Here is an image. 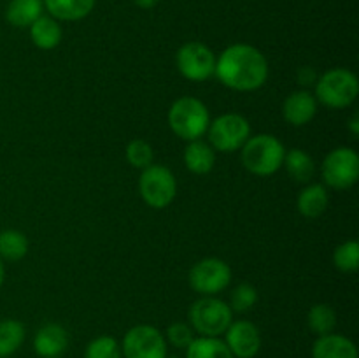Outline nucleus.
I'll list each match as a JSON object with an SVG mask.
<instances>
[{"instance_id": "1", "label": "nucleus", "mask_w": 359, "mask_h": 358, "mask_svg": "<svg viewBox=\"0 0 359 358\" xmlns=\"http://www.w3.org/2000/svg\"><path fill=\"white\" fill-rule=\"evenodd\" d=\"M214 76L221 84L235 91H255L269 79V62L251 44H231L216 58Z\"/></svg>"}, {"instance_id": "2", "label": "nucleus", "mask_w": 359, "mask_h": 358, "mask_svg": "<svg viewBox=\"0 0 359 358\" xmlns=\"http://www.w3.org/2000/svg\"><path fill=\"white\" fill-rule=\"evenodd\" d=\"M284 157H286V147L272 133H258L249 137L241 150L242 165L251 174L262 178L276 174L279 168H283Z\"/></svg>"}, {"instance_id": "3", "label": "nucleus", "mask_w": 359, "mask_h": 358, "mask_svg": "<svg viewBox=\"0 0 359 358\" xmlns=\"http://www.w3.org/2000/svg\"><path fill=\"white\" fill-rule=\"evenodd\" d=\"M209 123V109L200 98L181 97L168 109V125L172 132L188 142L205 135Z\"/></svg>"}, {"instance_id": "4", "label": "nucleus", "mask_w": 359, "mask_h": 358, "mask_svg": "<svg viewBox=\"0 0 359 358\" xmlns=\"http://www.w3.org/2000/svg\"><path fill=\"white\" fill-rule=\"evenodd\" d=\"M359 81L356 74L347 69L326 70L316 83V100L328 109H346L356 102Z\"/></svg>"}, {"instance_id": "5", "label": "nucleus", "mask_w": 359, "mask_h": 358, "mask_svg": "<svg viewBox=\"0 0 359 358\" xmlns=\"http://www.w3.org/2000/svg\"><path fill=\"white\" fill-rule=\"evenodd\" d=\"M188 319L198 337H221L233 321V311L221 298L202 297L191 304Z\"/></svg>"}, {"instance_id": "6", "label": "nucleus", "mask_w": 359, "mask_h": 358, "mask_svg": "<svg viewBox=\"0 0 359 358\" xmlns=\"http://www.w3.org/2000/svg\"><path fill=\"white\" fill-rule=\"evenodd\" d=\"M205 133L209 135V144L214 147V151L233 153V151H241L242 146L248 142L251 137V125L248 118L242 114L226 112L212 119Z\"/></svg>"}, {"instance_id": "7", "label": "nucleus", "mask_w": 359, "mask_h": 358, "mask_svg": "<svg viewBox=\"0 0 359 358\" xmlns=\"http://www.w3.org/2000/svg\"><path fill=\"white\" fill-rule=\"evenodd\" d=\"M139 192L144 202L153 209H165L177 195V181L174 172L165 165L151 164L139 178Z\"/></svg>"}, {"instance_id": "8", "label": "nucleus", "mask_w": 359, "mask_h": 358, "mask_svg": "<svg viewBox=\"0 0 359 358\" xmlns=\"http://www.w3.org/2000/svg\"><path fill=\"white\" fill-rule=\"evenodd\" d=\"M325 186L333 190H349L358 183L359 157L353 147H337L325 157L321 165Z\"/></svg>"}, {"instance_id": "9", "label": "nucleus", "mask_w": 359, "mask_h": 358, "mask_svg": "<svg viewBox=\"0 0 359 358\" xmlns=\"http://www.w3.org/2000/svg\"><path fill=\"white\" fill-rule=\"evenodd\" d=\"M123 358H167L168 344L161 330L153 325H135L121 340Z\"/></svg>"}, {"instance_id": "10", "label": "nucleus", "mask_w": 359, "mask_h": 358, "mask_svg": "<svg viewBox=\"0 0 359 358\" xmlns=\"http://www.w3.org/2000/svg\"><path fill=\"white\" fill-rule=\"evenodd\" d=\"M231 283V269L221 258H203L189 270V286L202 297H216Z\"/></svg>"}, {"instance_id": "11", "label": "nucleus", "mask_w": 359, "mask_h": 358, "mask_svg": "<svg viewBox=\"0 0 359 358\" xmlns=\"http://www.w3.org/2000/svg\"><path fill=\"white\" fill-rule=\"evenodd\" d=\"M175 63H177V70L182 77H186L188 81H195V83H202L214 76L216 55L203 42L191 41L179 48L177 55H175Z\"/></svg>"}, {"instance_id": "12", "label": "nucleus", "mask_w": 359, "mask_h": 358, "mask_svg": "<svg viewBox=\"0 0 359 358\" xmlns=\"http://www.w3.org/2000/svg\"><path fill=\"white\" fill-rule=\"evenodd\" d=\"M223 336L224 344L233 354V358H255L262 350L259 329L248 319L231 321Z\"/></svg>"}, {"instance_id": "13", "label": "nucleus", "mask_w": 359, "mask_h": 358, "mask_svg": "<svg viewBox=\"0 0 359 358\" xmlns=\"http://www.w3.org/2000/svg\"><path fill=\"white\" fill-rule=\"evenodd\" d=\"M318 114V100L307 90H297L287 95L283 104V116L293 126L309 125Z\"/></svg>"}, {"instance_id": "14", "label": "nucleus", "mask_w": 359, "mask_h": 358, "mask_svg": "<svg viewBox=\"0 0 359 358\" xmlns=\"http://www.w3.org/2000/svg\"><path fill=\"white\" fill-rule=\"evenodd\" d=\"M69 347V333L58 323H46L35 332L34 351L41 358L62 357Z\"/></svg>"}, {"instance_id": "15", "label": "nucleus", "mask_w": 359, "mask_h": 358, "mask_svg": "<svg viewBox=\"0 0 359 358\" xmlns=\"http://www.w3.org/2000/svg\"><path fill=\"white\" fill-rule=\"evenodd\" d=\"M312 358H359L358 347L349 337L326 333L312 344Z\"/></svg>"}, {"instance_id": "16", "label": "nucleus", "mask_w": 359, "mask_h": 358, "mask_svg": "<svg viewBox=\"0 0 359 358\" xmlns=\"http://www.w3.org/2000/svg\"><path fill=\"white\" fill-rule=\"evenodd\" d=\"M49 16L58 21H79L90 16L97 0H42Z\"/></svg>"}, {"instance_id": "17", "label": "nucleus", "mask_w": 359, "mask_h": 358, "mask_svg": "<svg viewBox=\"0 0 359 358\" xmlns=\"http://www.w3.org/2000/svg\"><path fill=\"white\" fill-rule=\"evenodd\" d=\"M184 165L193 174H209L216 165V151L205 140H191L184 150Z\"/></svg>"}, {"instance_id": "18", "label": "nucleus", "mask_w": 359, "mask_h": 358, "mask_svg": "<svg viewBox=\"0 0 359 358\" xmlns=\"http://www.w3.org/2000/svg\"><path fill=\"white\" fill-rule=\"evenodd\" d=\"M28 28H30L32 44L37 46L39 49H44V51L55 49L63 39V30L60 21L51 16H46V14H42Z\"/></svg>"}, {"instance_id": "19", "label": "nucleus", "mask_w": 359, "mask_h": 358, "mask_svg": "<svg viewBox=\"0 0 359 358\" xmlns=\"http://www.w3.org/2000/svg\"><path fill=\"white\" fill-rule=\"evenodd\" d=\"M328 190H326L325 185H319V183L305 186L297 200L298 213L304 218H309V220H314V218L321 216L326 211V207H328Z\"/></svg>"}, {"instance_id": "20", "label": "nucleus", "mask_w": 359, "mask_h": 358, "mask_svg": "<svg viewBox=\"0 0 359 358\" xmlns=\"http://www.w3.org/2000/svg\"><path fill=\"white\" fill-rule=\"evenodd\" d=\"M44 13L42 0H11L6 7L7 23L16 28H28Z\"/></svg>"}, {"instance_id": "21", "label": "nucleus", "mask_w": 359, "mask_h": 358, "mask_svg": "<svg viewBox=\"0 0 359 358\" xmlns=\"http://www.w3.org/2000/svg\"><path fill=\"white\" fill-rule=\"evenodd\" d=\"M283 167L286 168V172L290 174V178L297 183H311V179L316 174V161L307 151L300 150V147H294V150L286 151V157H284Z\"/></svg>"}, {"instance_id": "22", "label": "nucleus", "mask_w": 359, "mask_h": 358, "mask_svg": "<svg viewBox=\"0 0 359 358\" xmlns=\"http://www.w3.org/2000/svg\"><path fill=\"white\" fill-rule=\"evenodd\" d=\"M27 330L18 319H2L0 321V358H9L16 353L25 343Z\"/></svg>"}, {"instance_id": "23", "label": "nucleus", "mask_w": 359, "mask_h": 358, "mask_svg": "<svg viewBox=\"0 0 359 358\" xmlns=\"http://www.w3.org/2000/svg\"><path fill=\"white\" fill-rule=\"evenodd\" d=\"M184 351V358H233L219 337H195Z\"/></svg>"}, {"instance_id": "24", "label": "nucleus", "mask_w": 359, "mask_h": 358, "mask_svg": "<svg viewBox=\"0 0 359 358\" xmlns=\"http://www.w3.org/2000/svg\"><path fill=\"white\" fill-rule=\"evenodd\" d=\"M28 253V239L23 232L9 230L0 232V260L6 262H20Z\"/></svg>"}, {"instance_id": "25", "label": "nucleus", "mask_w": 359, "mask_h": 358, "mask_svg": "<svg viewBox=\"0 0 359 358\" xmlns=\"http://www.w3.org/2000/svg\"><path fill=\"white\" fill-rule=\"evenodd\" d=\"M307 325L312 333L318 337L332 333L337 326V312L332 305L328 304H316L312 305L307 314Z\"/></svg>"}, {"instance_id": "26", "label": "nucleus", "mask_w": 359, "mask_h": 358, "mask_svg": "<svg viewBox=\"0 0 359 358\" xmlns=\"http://www.w3.org/2000/svg\"><path fill=\"white\" fill-rule=\"evenodd\" d=\"M333 263L340 272H356L359 269V242L346 241L337 246L333 253Z\"/></svg>"}, {"instance_id": "27", "label": "nucleus", "mask_w": 359, "mask_h": 358, "mask_svg": "<svg viewBox=\"0 0 359 358\" xmlns=\"http://www.w3.org/2000/svg\"><path fill=\"white\" fill-rule=\"evenodd\" d=\"M84 358H123L121 346L112 336L95 337L88 343Z\"/></svg>"}, {"instance_id": "28", "label": "nucleus", "mask_w": 359, "mask_h": 358, "mask_svg": "<svg viewBox=\"0 0 359 358\" xmlns=\"http://www.w3.org/2000/svg\"><path fill=\"white\" fill-rule=\"evenodd\" d=\"M125 153H126V161H128L132 167L140 168V171H144V168L149 167V165L153 164V158H154L153 146L144 139L130 140Z\"/></svg>"}, {"instance_id": "29", "label": "nucleus", "mask_w": 359, "mask_h": 358, "mask_svg": "<svg viewBox=\"0 0 359 358\" xmlns=\"http://www.w3.org/2000/svg\"><path fill=\"white\" fill-rule=\"evenodd\" d=\"M258 302V290L249 283H241L233 288L230 295V307L235 312H245Z\"/></svg>"}, {"instance_id": "30", "label": "nucleus", "mask_w": 359, "mask_h": 358, "mask_svg": "<svg viewBox=\"0 0 359 358\" xmlns=\"http://www.w3.org/2000/svg\"><path fill=\"white\" fill-rule=\"evenodd\" d=\"M163 336L167 344L177 347V350H186V347L193 343V339H195V332H193V329L189 326V323L182 321H175L172 323V325H168L167 332H165Z\"/></svg>"}, {"instance_id": "31", "label": "nucleus", "mask_w": 359, "mask_h": 358, "mask_svg": "<svg viewBox=\"0 0 359 358\" xmlns=\"http://www.w3.org/2000/svg\"><path fill=\"white\" fill-rule=\"evenodd\" d=\"M347 128H349V132L353 133L354 137L359 135V114L358 112H354V114L349 118V121H347Z\"/></svg>"}, {"instance_id": "32", "label": "nucleus", "mask_w": 359, "mask_h": 358, "mask_svg": "<svg viewBox=\"0 0 359 358\" xmlns=\"http://www.w3.org/2000/svg\"><path fill=\"white\" fill-rule=\"evenodd\" d=\"M133 2H135V6L140 7V9H153V7H156L161 0H133Z\"/></svg>"}, {"instance_id": "33", "label": "nucleus", "mask_w": 359, "mask_h": 358, "mask_svg": "<svg viewBox=\"0 0 359 358\" xmlns=\"http://www.w3.org/2000/svg\"><path fill=\"white\" fill-rule=\"evenodd\" d=\"M4 281H6V267H4V262L0 260V288L4 286Z\"/></svg>"}, {"instance_id": "34", "label": "nucleus", "mask_w": 359, "mask_h": 358, "mask_svg": "<svg viewBox=\"0 0 359 358\" xmlns=\"http://www.w3.org/2000/svg\"><path fill=\"white\" fill-rule=\"evenodd\" d=\"M167 358H179V357H168V354H167Z\"/></svg>"}, {"instance_id": "35", "label": "nucleus", "mask_w": 359, "mask_h": 358, "mask_svg": "<svg viewBox=\"0 0 359 358\" xmlns=\"http://www.w3.org/2000/svg\"><path fill=\"white\" fill-rule=\"evenodd\" d=\"M55 358H63V357H55Z\"/></svg>"}]
</instances>
